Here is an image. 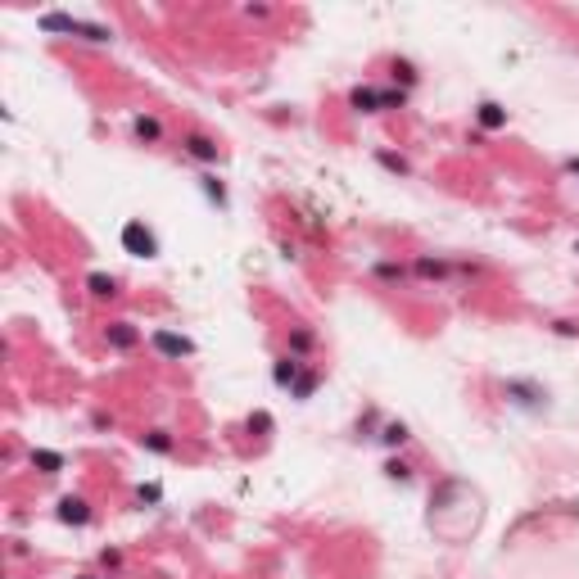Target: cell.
Masks as SVG:
<instances>
[{
	"mask_svg": "<svg viewBox=\"0 0 579 579\" xmlns=\"http://www.w3.org/2000/svg\"><path fill=\"white\" fill-rule=\"evenodd\" d=\"M37 28H41L46 37H82V41H91V46H109V41H113V28L91 23V19H78V14H63V10L41 14Z\"/></svg>",
	"mask_w": 579,
	"mask_h": 579,
	"instance_id": "6da1fadb",
	"label": "cell"
},
{
	"mask_svg": "<svg viewBox=\"0 0 579 579\" xmlns=\"http://www.w3.org/2000/svg\"><path fill=\"white\" fill-rule=\"evenodd\" d=\"M122 254L127 258H159V236H155V227L150 222H140V217H131V222H122Z\"/></svg>",
	"mask_w": 579,
	"mask_h": 579,
	"instance_id": "7a4b0ae2",
	"label": "cell"
},
{
	"mask_svg": "<svg viewBox=\"0 0 579 579\" xmlns=\"http://www.w3.org/2000/svg\"><path fill=\"white\" fill-rule=\"evenodd\" d=\"M502 399L512 403V407H521V412H543L548 407V390L539 385V381H525V376H512L502 385Z\"/></svg>",
	"mask_w": 579,
	"mask_h": 579,
	"instance_id": "3957f363",
	"label": "cell"
},
{
	"mask_svg": "<svg viewBox=\"0 0 579 579\" xmlns=\"http://www.w3.org/2000/svg\"><path fill=\"white\" fill-rule=\"evenodd\" d=\"M55 521H59V525H72V530H87V525L96 521V507H91V498H82V493H63V498L55 502Z\"/></svg>",
	"mask_w": 579,
	"mask_h": 579,
	"instance_id": "277c9868",
	"label": "cell"
},
{
	"mask_svg": "<svg viewBox=\"0 0 579 579\" xmlns=\"http://www.w3.org/2000/svg\"><path fill=\"white\" fill-rule=\"evenodd\" d=\"M150 348L164 357V362H181V357H195V340L190 335H181V331H168V326H159V331H150Z\"/></svg>",
	"mask_w": 579,
	"mask_h": 579,
	"instance_id": "5b68a950",
	"label": "cell"
},
{
	"mask_svg": "<svg viewBox=\"0 0 579 579\" xmlns=\"http://www.w3.org/2000/svg\"><path fill=\"white\" fill-rule=\"evenodd\" d=\"M181 155L204 164V168H217L222 164V145H217L213 136H204V131H181Z\"/></svg>",
	"mask_w": 579,
	"mask_h": 579,
	"instance_id": "8992f818",
	"label": "cell"
},
{
	"mask_svg": "<svg viewBox=\"0 0 579 579\" xmlns=\"http://www.w3.org/2000/svg\"><path fill=\"white\" fill-rule=\"evenodd\" d=\"M457 272V263L440 258V254H416L412 258V281H425V285H449Z\"/></svg>",
	"mask_w": 579,
	"mask_h": 579,
	"instance_id": "52a82bcc",
	"label": "cell"
},
{
	"mask_svg": "<svg viewBox=\"0 0 579 579\" xmlns=\"http://www.w3.org/2000/svg\"><path fill=\"white\" fill-rule=\"evenodd\" d=\"M105 344H109L113 353H136V348L145 344V331H140L136 322L118 317V322H109V326H105Z\"/></svg>",
	"mask_w": 579,
	"mask_h": 579,
	"instance_id": "ba28073f",
	"label": "cell"
},
{
	"mask_svg": "<svg viewBox=\"0 0 579 579\" xmlns=\"http://www.w3.org/2000/svg\"><path fill=\"white\" fill-rule=\"evenodd\" d=\"M372 281L399 290V285H412V267L399 263V258H376V263H372Z\"/></svg>",
	"mask_w": 579,
	"mask_h": 579,
	"instance_id": "9c48e42d",
	"label": "cell"
},
{
	"mask_svg": "<svg viewBox=\"0 0 579 579\" xmlns=\"http://www.w3.org/2000/svg\"><path fill=\"white\" fill-rule=\"evenodd\" d=\"M87 299H96V304H113L118 295H122V285H118V276H109V272H87Z\"/></svg>",
	"mask_w": 579,
	"mask_h": 579,
	"instance_id": "30bf717a",
	"label": "cell"
},
{
	"mask_svg": "<svg viewBox=\"0 0 579 579\" xmlns=\"http://www.w3.org/2000/svg\"><path fill=\"white\" fill-rule=\"evenodd\" d=\"M304 376V357H295V353H285V357H276L272 362V385L276 390H295V381Z\"/></svg>",
	"mask_w": 579,
	"mask_h": 579,
	"instance_id": "8fae6325",
	"label": "cell"
},
{
	"mask_svg": "<svg viewBox=\"0 0 579 579\" xmlns=\"http://www.w3.org/2000/svg\"><path fill=\"white\" fill-rule=\"evenodd\" d=\"M131 136L140 145H164V122L155 113H131Z\"/></svg>",
	"mask_w": 579,
	"mask_h": 579,
	"instance_id": "7c38bea8",
	"label": "cell"
},
{
	"mask_svg": "<svg viewBox=\"0 0 579 579\" xmlns=\"http://www.w3.org/2000/svg\"><path fill=\"white\" fill-rule=\"evenodd\" d=\"M136 444H140L145 453H155V457H172V453H177V440H172V430H145Z\"/></svg>",
	"mask_w": 579,
	"mask_h": 579,
	"instance_id": "4fadbf2b",
	"label": "cell"
},
{
	"mask_svg": "<svg viewBox=\"0 0 579 579\" xmlns=\"http://www.w3.org/2000/svg\"><path fill=\"white\" fill-rule=\"evenodd\" d=\"M28 462H32V471H41V475H59V471H68V457H63L59 449H32Z\"/></svg>",
	"mask_w": 579,
	"mask_h": 579,
	"instance_id": "5bb4252c",
	"label": "cell"
},
{
	"mask_svg": "<svg viewBox=\"0 0 579 579\" xmlns=\"http://www.w3.org/2000/svg\"><path fill=\"white\" fill-rule=\"evenodd\" d=\"M313 348H317V331H313V326H290V335H285V353L308 357Z\"/></svg>",
	"mask_w": 579,
	"mask_h": 579,
	"instance_id": "9a60e30c",
	"label": "cell"
},
{
	"mask_svg": "<svg viewBox=\"0 0 579 579\" xmlns=\"http://www.w3.org/2000/svg\"><path fill=\"white\" fill-rule=\"evenodd\" d=\"M475 122H480V131H502L507 127V109L498 100H480L475 105Z\"/></svg>",
	"mask_w": 579,
	"mask_h": 579,
	"instance_id": "2e32d148",
	"label": "cell"
},
{
	"mask_svg": "<svg viewBox=\"0 0 579 579\" xmlns=\"http://www.w3.org/2000/svg\"><path fill=\"white\" fill-rule=\"evenodd\" d=\"M348 109L353 113H381V87H353L348 91Z\"/></svg>",
	"mask_w": 579,
	"mask_h": 579,
	"instance_id": "e0dca14e",
	"label": "cell"
},
{
	"mask_svg": "<svg viewBox=\"0 0 579 579\" xmlns=\"http://www.w3.org/2000/svg\"><path fill=\"white\" fill-rule=\"evenodd\" d=\"M376 440H381V449L399 453V449H407V440H412V430H407L403 421H385V425H381V434H376Z\"/></svg>",
	"mask_w": 579,
	"mask_h": 579,
	"instance_id": "ac0fdd59",
	"label": "cell"
},
{
	"mask_svg": "<svg viewBox=\"0 0 579 579\" xmlns=\"http://www.w3.org/2000/svg\"><path fill=\"white\" fill-rule=\"evenodd\" d=\"M199 190H204V199H208L213 208H227V204H231L227 181H222V177H213V172H204V177H199Z\"/></svg>",
	"mask_w": 579,
	"mask_h": 579,
	"instance_id": "d6986e66",
	"label": "cell"
},
{
	"mask_svg": "<svg viewBox=\"0 0 579 579\" xmlns=\"http://www.w3.org/2000/svg\"><path fill=\"white\" fill-rule=\"evenodd\" d=\"M390 78H394V87L403 82V91H412V87L421 82V72H416L412 59H390Z\"/></svg>",
	"mask_w": 579,
	"mask_h": 579,
	"instance_id": "ffe728a7",
	"label": "cell"
},
{
	"mask_svg": "<svg viewBox=\"0 0 579 579\" xmlns=\"http://www.w3.org/2000/svg\"><path fill=\"white\" fill-rule=\"evenodd\" d=\"M322 390V372L317 367H304V376L295 381V390H290V399H299V403H308L313 394Z\"/></svg>",
	"mask_w": 579,
	"mask_h": 579,
	"instance_id": "44dd1931",
	"label": "cell"
},
{
	"mask_svg": "<svg viewBox=\"0 0 579 579\" xmlns=\"http://www.w3.org/2000/svg\"><path fill=\"white\" fill-rule=\"evenodd\" d=\"M376 164H381L385 172H394V177H412V164H407L403 155H394V150H376Z\"/></svg>",
	"mask_w": 579,
	"mask_h": 579,
	"instance_id": "7402d4cb",
	"label": "cell"
},
{
	"mask_svg": "<svg viewBox=\"0 0 579 579\" xmlns=\"http://www.w3.org/2000/svg\"><path fill=\"white\" fill-rule=\"evenodd\" d=\"M407 109V91L403 87H381V113H399Z\"/></svg>",
	"mask_w": 579,
	"mask_h": 579,
	"instance_id": "603a6c76",
	"label": "cell"
},
{
	"mask_svg": "<svg viewBox=\"0 0 579 579\" xmlns=\"http://www.w3.org/2000/svg\"><path fill=\"white\" fill-rule=\"evenodd\" d=\"M385 480H390V484H412V462L390 457V462H385Z\"/></svg>",
	"mask_w": 579,
	"mask_h": 579,
	"instance_id": "cb8c5ba5",
	"label": "cell"
},
{
	"mask_svg": "<svg viewBox=\"0 0 579 579\" xmlns=\"http://www.w3.org/2000/svg\"><path fill=\"white\" fill-rule=\"evenodd\" d=\"M164 502V484H140L136 489V507H159Z\"/></svg>",
	"mask_w": 579,
	"mask_h": 579,
	"instance_id": "d4e9b609",
	"label": "cell"
},
{
	"mask_svg": "<svg viewBox=\"0 0 579 579\" xmlns=\"http://www.w3.org/2000/svg\"><path fill=\"white\" fill-rule=\"evenodd\" d=\"M272 430H276L272 412H254V416H249V434H272Z\"/></svg>",
	"mask_w": 579,
	"mask_h": 579,
	"instance_id": "484cf974",
	"label": "cell"
},
{
	"mask_svg": "<svg viewBox=\"0 0 579 579\" xmlns=\"http://www.w3.org/2000/svg\"><path fill=\"white\" fill-rule=\"evenodd\" d=\"M552 335H561V340H579V322H552Z\"/></svg>",
	"mask_w": 579,
	"mask_h": 579,
	"instance_id": "4316f807",
	"label": "cell"
},
{
	"mask_svg": "<svg viewBox=\"0 0 579 579\" xmlns=\"http://www.w3.org/2000/svg\"><path fill=\"white\" fill-rule=\"evenodd\" d=\"M100 566L118 570V566H122V552H118V548H105V552H100Z\"/></svg>",
	"mask_w": 579,
	"mask_h": 579,
	"instance_id": "83f0119b",
	"label": "cell"
},
{
	"mask_svg": "<svg viewBox=\"0 0 579 579\" xmlns=\"http://www.w3.org/2000/svg\"><path fill=\"white\" fill-rule=\"evenodd\" d=\"M245 14H249V19H272V10H267V5H249Z\"/></svg>",
	"mask_w": 579,
	"mask_h": 579,
	"instance_id": "f1b7e54d",
	"label": "cell"
},
{
	"mask_svg": "<svg viewBox=\"0 0 579 579\" xmlns=\"http://www.w3.org/2000/svg\"><path fill=\"white\" fill-rule=\"evenodd\" d=\"M566 177H579V159H570V164H566Z\"/></svg>",
	"mask_w": 579,
	"mask_h": 579,
	"instance_id": "f546056e",
	"label": "cell"
},
{
	"mask_svg": "<svg viewBox=\"0 0 579 579\" xmlns=\"http://www.w3.org/2000/svg\"><path fill=\"white\" fill-rule=\"evenodd\" d=\"M78 579H100V575H78Z\"/></svg>",
	"mask_w": 579,
	"mask_h": 579,
	"instance_id": "4dcf8cb0",
	"label": "cell"
}]
</instances>
